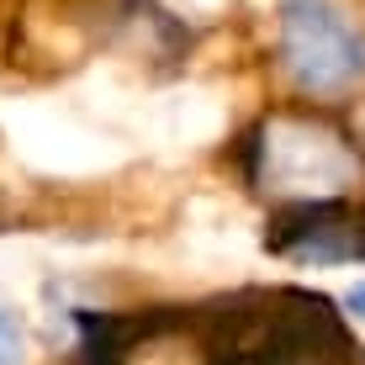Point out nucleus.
Here are the masks:
<instances>
[{"instance_id": "f257e3e1", "label": "nucleus", "mask_w": 365, "mask_h": 365, "mask_svg": "<svg viewBox=\"0 0 365 365\" xmlns=\"http://www.w3.org/2000/svg\"><path fill=\"white\" fill-rule=\"evenodd\" d=\"M238 165L249 191H265L275 207L292 201L365 196L360 138L323 111H270L238 138Z\"/></svg>"}, {"instance_id": "f03ea898", "label": "nucleus", "mask_w": 365, "mask_h": 365, "mask_svg": "<svg viewBox=\"0 0 365 365\" xmlns=\"http://www.w3.org/2000/svg\"><path fill=\"white\" fill-rule=\"evenodd\" d=\"M275 64L297 96L344 101L365 85V32L334 0H281Z\"/></svg>"}, {"instance_id": "7ed1b4c3", "label": "nucleus", "mask_w": 365, "mask_h": 365, "mask_svg": "<svg viewBox=\"0 0 365 365\" xmlns=\"http://www.w3.org/2000/svg\"><path fill=\"white\" fill-rule=\"evenodd\" d=\"M265 249L292 265H365V196L270 207Z\"/></svg>"}, {"instance_id": "20e7f679", "label": "nucleus", "mask_w": 365, "mask_h": 365, "mask_svg": "<svg viewBox=\"0 0 365 365\" xmlns=\"http://www.w3.org/2000/svg\"><path fill=\"white\" fill-rule=\"evenodd\" d=\"M0 365H32V339L27 323L11 302H0Z\"/></svg>"}, {"instance_id": "39448f33", "label": "nucleus", "mask_w": 365, "mask_h": 365, "mask_svg": "<svg viewBox=\"0 0 365 365\" xmlns=\"http://www.w3.org/2000/svg\"><path fill=\"white\" fill-rule=\"evenodd\" d=\"M344 307H349V312H355V318H365V281H360V286H355V292H349V297H344Z\"/></svg>"}]
</instances>
